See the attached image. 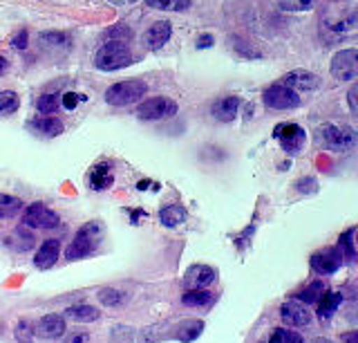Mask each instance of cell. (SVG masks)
I'll list each match as a JSON object with an SVG mask.
<instances>
[{
	"label": "cell",
	"instance_id": "obj_22",
	"mask_svg": "<svg viewBox=\"0 0 358 343\" xmlns=\"http://www.w3.org/2000/svg\"><path fill=\"white\" fill-rule=\"evenodd\" d=\"M320 298H322V301L318 305V316H320V321H327L336 312V309L341 307L343 294H338V292H324Z\"/></svg>",
	"mask_w": 358,
	"mask_h": 343
},
{
	"label": "cell",
	"instance_id": "obj_33",
	"mask_svg": "<svg viewBox=\"0 0 358 343\" xmlns=\"http://www.w3.org/2000/svg\"><path fill=\"white\" fill-rule=\"evenodd\" d=\"M18 94L11 92V90H5L0 92V117H7V115H14L18 110Z\"/></svg>",
	"mask_w": 358,
	"mask_h": 343
},
{
	"label": "cell",
	"instance_id": "obj_9",
	"mask_svg": "<svg viewBox=\"0 0 358 343\" xmlns=\"http://www.w3.org/2000/svg\"><path fill=\"white\" fill-rule=\"evenodd\" d=\"M273 137L280 141L282 150L289 153V155L300 153L302 146H305V139H307L305 130H302L300 126H296V124H280V126H275Z\"/></svg>",
	"mask_w": 358,
	"mask_h": 343
},
{
	"label": "cell",
	"instance_id": "obj_19",
	"mask_svg": "<svg viewBox=\"0 0 358 343\" xmlns=\"http://www.w3.org/2000/svg\"><path fill=\"white\" fill-rule=\"evenodd\" d=\"M159 220H162L164 227L175 229V227H179L186 220V209L182 204H168V206H164L162 211H159Z\"/></svg>",
	"mask_w": 358,
	"mask_h": 343
},
{
	"label": "cell",
	"instance_id": "obj_43",
	"mask_svg": "<svg viewBox=\"0 0 358 343\" xmlns=\"http://www.w3.org/2000/svg\"><path fill=\"white\" fill-rule=\"evenodd\" d=\"M110 3H115V5H132V3H137V0H110Z\"/></svg>",
	"mask_w": 358,
	"mask_h": 343
},
{
	"label": "cell",
	"instance_id": "obj_14",
	"mask_svg": "<svg viewBox=\"0 0 358 343\" xmlns=\"http://www.w3.org/2000/svg\"><path fill=\"white\" fill-rule=\"evenodd\" d=\"M59 251H61L59 240H45L38 247L36 256H34V265H36L38 270H50L52 265L59 260Z\"/></svg>",
	"mask_w": 358,
	"mask_h": 343
},
{
	"label": "cell",
	"instance_id": "obj_39",
	"mask_svg": "<svg viewBox=\"0 0 358 343\" xmlns=\"http://www.w3.org/2000/svg\"><path fill=\"white\" fill-rule=\"evenodd\" d=\"M63 343H90V335L87 332H72Z\"/></svg>",
	"mask_w": 358,
	"mask_h": 343
},
{
	"label": "cell",
	"instance_id": "obj_18",
	"mask_svg": "<svg viewBox=\"0 0 358 343\" xmlns=\"http://www.w3.org/2000/svg\"><path fill=\"white\" fill-rule=\"evenodd\" d=\"M29 126L36 132H41L43 137H56L65 130L63 121L56 117H38V119H34Z\"/></svg>",
	"mask_w": 358,
	"mask_h": 343
},
{
	"label": "cell",
	"instance_id": "obj_12",
	"mask_svg": "<svg viewBox=\"0 0 358 343\" xmlns=\"http://www.w3.org/2000/svg\"><path fill=\"white\" fill-rule=\"evenodd\" d=\"M280 316H282V323L287 328H307L311 323L309 309L302 303H296V301H289L280 307Z\"/></svg>",
	"mask_w": 358,
	"mask_h": 343
},
{
	"label": "cell",
	"instance_id": "obj_44",
	"mask_svg": "<svg viewBox=\"0 0 358 343\" xmlns=\"http://www.w3.org/2000/svg\"><path fill=\"white\" fill-rule=\"evenodd\" d=\"M347 343H358V335H354V332H352V335L347 337Z\"/></svg>",
	"mask_w": 358,
	"mask_h": 343
},
{
	"label": "cell",
	"instance_id": "obj_10",
	"mask_svg": "<svg viewBox=\"0 0 358 343\" xmlns=\"http://www.w3.org/2000/svg\"><path fill=\"white\" fill-rule=\"evenodd\" d=\"M341 265H343V256L338 249H322L311 256V270L320 276H329L334 272H338Z\"/></svg>",
	"mask_w": 358,
	"mask_h": 343
},
{
	"label": "cell",
	"instance_id": "obj_13",
	"mask_svg": "<svg viewBox=\"0 0 358 343\" xmlns=\"http://www.w3.org/2000/svg\"><path fill=\"white\" fill-rule=\"evenodd\" d=\"M34 335L41 339H59L65 335V318L59 314H45L36 326H34Z\"/></svg>",
	"mask_w": 358,
	"mask_h": 343
},
{
	"label": "cell",
	"instance_id": "obj_36",
	"mask_svg": "<svg viewBox=\"0 0 358 343\" xmlns=\"http://www.w3.org/2000/svg\"><path fill=\"white\" fill-rule=\"evenodd\" d=\"M316 0H278V5L285 9V12H307L313 7Z\"/></svg>",
	"mask_w": 358,
	"mask_h": 343
},
{
	"label": "cell",
	"instance_id": "obj_30",
	"mask_svg": "<svg viewBox=\"0 0 358 343\" xmlns=\"http://www.w3.org/2000/svg\"><path fill=\"white\" fill-rule=\"evenodd\" d=\"M145 3L162 12H186L190 7V0H145Z\"/></svg>",
	"mask_w": 358,
	"mask_h": 343
},
{
	"label": "cell",
	"instance_id": "obj_37",
	"mask_svg": "<svg viewBox=\"0 0 358 343\" xmlns=\"http://www.w3.org/2000/svg\"><path fill=\"white\" fill-rule=\"evenodd\" d=\"M81 102H85V94H76V92H67V94H63L61 97V104H63V108H67V110H74L78 104Z\"/></svg>",
	"mask_w": 358,
	"mask_h": 343
},
{
	"label": "cell",
	"instance_id": "obj_21",
	"mask_svg": "<svg viewBox=\"0 0 358 343\" xmlns=\"http://www.w3.org/2000/svg\"><path fill=\"white\" fill-rule=\"evenodd\" d=\"M63 316H70L72 321H76V323H92V321H96L101 314L94 305H74L70 309H65Z\"/></svg>",
	"mask_w": 358,
	"mask_h": 343
},
{
	"label": "cell",
	"instance_id": "obj_15",
	"mask_svg": "<svg viewBox=\"0 0 358 343\" xmlns=\"http://www.w3.org/2000/svg\"><path fill=\"white\" fill-rule=\"evenodd\" d=\"M318 83H320L318 76L311 74V72H305V70L289 72L282 81V85L291 88V90H316Z\"/></svg>",
	"mask_w": 358,
	"mask_h": 343
},
{
	"label": "cell",
	"instance_id": "obj_29",
	"mask_svg": "<svg viewBox=\"0 0 358 343\" xmlns=\"http://www.w3.org/2000/svg\"><path fill=\"white\" fill-rule=\"evenodd\" d=\"M324 292H327V287H324V283H322V281H313V283H309L296 298H298L300 303H316V301H320V296H322Z\"/></svg>",
	"mask_w": 358,
	"mask_h": 343
},
{
	"label": "cell",
	"instance_id": "obj_34",
	"mask_svg": "<svg viewBox=\"0 0 358 343\" xmlns=\"http://www.w3.org/2000/svg\"><path fill=\"white\" fill-rule=\"evenodd\" d=\"M61 106V97L59 94H43L36 99V108L41 110L43 115H50L56 113V108Z\"/></svg>",
	"mask_w": 358,
	"mask_h": 343
},
{
	"label": "cell",
	"instance_id": "obj_31",
	"mask_svg": "<svg viewBox=\"0 0 358 343\" xmlns=\"http://www.w3.org/2000/svg\"><path fill=\"white\" fill-rule=\"evenodd\" d=\"M266 343H305V341H302V337L298 335V332H294V330H289V328H275Z\"/></svg>",
	"mask_w": 358,
	"mask_h": 343
},
{
	"label": "cell",
	"instance_id": "obj_8",
	"mask_svg": "<svg viewBox=\"0 0 358 343\" xmlns=\"http://www.w3.org/2000/svg\"><path fill=\"white\" fill-rule=\"evenodd\" d=\"M358 74V52L354 48L341 50L331 59V76L338 81H354Z\"/></svg>",
	"mask_w": 358,
	"mask_h": 343
},
{
	"label": "cell",
	"instance_id": "obj_4",
	"mask_svg": "<svg viewBox=\"0 0 358 343\" xmlns=\"http://www.w3.org/2000/svg\"><path fill=\"white\" fill-rule=\"evenodd\" d=\"M99 236H101V227L99 223H90L85 227H81V231L74 236L72 245L65 249V258L67 260H78V258H85L90 256L96 245H99Z\"/></svg>",
	"mask_w": 358,
	"mask_h": 343
},
{
	"label": "cell",
	"instance_id": "obj_40",
	"mask_svg": "<svg viewBox=\"0 0 358 343\" xmlns=\"http://www.w3.org/2000/svg\"><path fill=\"white\" fill-rule=\"evenodd\" d=\"M213 43H215V38H213L210 34H201L199 38H197V48L199 50H206V48H210Z\"/></svg>",
	"mask_w": 358,
	"mask_h": 343
},
{
	"label": "cell",
	"instance_id": "obj_27",
	"mask_svg": "<svg viewBox=\"0 0 358 343\" xmlns=\"http://www.w3.org/2000/svg\"><path fill=\"white\" fill-rule=\"evenodd\" d=\"M34 242H36V238H34V234H29V231H25V229H18L7 238V245L16 251H27Z\"/></svg>",
	"mask_w": 358,
	"mask_h": 343
},
{
	"label": "cell",
	"instance_id": "obj_1",
	"mask_svg": "<svg viewBox=\"0 0 358 343\" xmlns=\"http://www.w3.org/2000/svg\"><path fill=\"white\" fill-rule=\"evenodd\" d=\"M132 61L130 57V48L128 43H121V41H108L103 46L99 48L96 57H94V65L99 70L103 72H115L121 70L123 65H128Z\"/></svg>",
	"mask_w": 358,
	"mask_h": 343
},
{
	"label": "cell",
	"instance_id": "obj_28",
	"mask_svg": "<svg viewBox=\"0 0 358 343\" xmlns=\"http://www.w3.org/2000/svg\"><path fill=\"white\" fill-rule=\"evenodd\" d=\"M354 234H356V229H347L345 234L338 238V249L341 251V256H343V260H347V262H352L354 258H356V245H354Z\"/></svg>",
	"mask_w": 358,
	"mask_h": 343
},
{
	"label": "cell",
	"instance_id": "obj_35",
	"mask_svg": "<svg viewBox=\"0 0 358 343\" xmlns=\"http://www.w3.org/2000/svg\"><path fill=\"white\" fill-rule=\"evenodd\" d=\"M99 301L103 305H108V307H117V305H121L123 301H126V294H121L119 290H112V287H108V290L99 292Z\"/></svg>",
	"mask_w": 358,
	"mask_h": 343
},
{
	"label": "cell",
	"instance_id": "obj_16",
	"mask_svg": "<svg viewBox=\"0 0 358 343\" xmlns=\"http://www.w3.org/2000/svg\"><path fill=\"white\" fill-rule=\"evenodd\" d=\"M171 23L168 20H157V23H152L148 27V31H145V43L152 48V50H159L164 48L168 38H171Z\"/></svg>",
	"mask_w": 358,
	"mask_h": 343
},
{
	"label": "cell",
	"instance_id": "obj_11",
	"mask_svg": "<svg viewBox=\"0 0 358 343\" xmlns=\"http://www.w3.org/2000/svg\"><path fill=\"white\" fill-rule=\"evenodd\" d=\"M217 279V272L208 267V265H193L184 274V285L188 290H206L208 285H213Z\"/></svg>",
	"mask_w": 358,
	"mask_h": 343
},
{
	"label": "cell",
	"instance_id": "obj_42",
	"mask_svg": "<svg viewBox=\"0 0 358 343\" xmlns=\"http://www.w3.org/2000/svg\"><path fill=\"white\" fill-rule=\"evenodd\" d=\"M7 68H9L7 59H5V57H0V74H3V72H7Z\"/></svg>",
	"mask_w": 358,
	"mask_h": 343
},
{
	"label": "cell",
	"instance_id": "obj_45",
	"mask_svg": "<svg viewBox=\"0 0 358 343\" xmlns=\"http://www.w3.org/2000/svg\"><path fill=\"white\" fill-rule=\"evenodd\" d=\"M313 343H329V341H327V339H316Z\"/></svg>",
	"mask_w": 358,
	"mask_h": 343
},
{
	"label": "cell",
	"instance_id": "obj_6",
	"mask_svg": "<svg viewBox=\"0 0 358 343\" xmlns=\"http://www.w3.org/2000/svg\"><path fill=\"white\" fill-rule=\"evenodd\" d=\"M61 218L59 214H54L52 209H48L43 202H34L25 209L22 214V225L29 229H54L59 227Z\"/></svg>",
	"mask_w": 358,
	"mask_h": 343
},
{
	"label": "cell",
	"instance_id": "obj_24",
	"mask_svg": "<svg viewBox=\"0 0 358 343\" xmlns=\"http://www.w3.org/2000/svg\"><path fill=\"white\" fill-rule=\"evenodd\" d=\"M201 330H204V323H201V321H186V323H182L175 330V339L184 341V343L195 341L201 335Z\"/></svg>",
	"mask_w": 358,
	"mask_h": 343
},
{
	"label": "cell",
	"instance_id": "obj_7",
	"mask_svg": "<svg viewBox=\"0 0 358 343\" xmlns=\"http://www.w3.org/2000/svg\"><path fill=\"white\" fill-rule=\"evenodd\" d=\"M264 104L266 108H273V110H294L300 106V97L296 90H291V88L282 85V83H275V85H268L264 94Z\"/></svg>",
	"mask_w": 358,
	"mask_h": 343
},
{
	"label": "cell",
	"instance_id": "obj_2",
	"mask_svg": "<svg viewBox=\"0 0 358 343\" xmlns=\"http://www.w3.org/2000/svg\"><path fill=\"white\" fill-rule=\"evenodd\" d=\"M316 144L329 150H350L356 144V132L347 126L322 124L316 128Z\"/></svg>",
	"mask_w": 358,
	"mask_h": 343
},
{
	"label": "cell",
	"instance_id": "obj_23",
	"mask_svg": "<svg viewBox=\"0 0 358 343\" xmlns=\"http://www.w3.org/2000/svg\"><path fill=\"white\" fill-rule=\"evenodd\" d=\"M72 36L65 34V31H45L41 34V46L48 48V50H65L70 48Z\"/></svg>",
	"mask_w": 358,
	"mask_h": 343
},
{
	"label": "cell",
	"instance_id": "obj_5",
	"mask_svg": "<svg viewBox=\"0 0 358 343\" xmlns=\"http://www.w3.org/2000/svg\"><path fill=\"white\" fill-rule=\"evenodd\" d=\"M177 115V104L168 97H155L137 108V117L143 121H159Z\"/></svg>",
	"mask_w": 358,
	"mask_h": 343
},
{
	"label": "cell",
	"instance_id": "obj_26",
	"mask_svg": "<svg viewBox=\"0 0 358 343\" xmlns=\"http://www.w3.org/2000/svg\"><path fill=\"white\" fill-rule=\"evenodd\" d=\"M182 303L186 307H206V305L213 303V294L206 292V290H188L182 296Z\"/></svg>",
	"mask_w": 358,
	"mask_h": 343
},
{
	"label": "cell",
	"instance_id": "obj_3",
	"mask_svg": "<svg viewBox=\"0 0 358 343\" xmlns=\"http://www.w3.org/2000/svg\"><path fill=\"white\" fill-rule=\"evenodd\" d=\"M148 92V85L137 79H128V81H119L112 88L106 90V102L110 106H130L134 102H141Z\"/></svg>",
	"mask_w": 358,
	"mask_h": 343
},
{
	"label": "cell",
	"instance_id": "obj_25",
	"mask_svg": "<svg viewBox=\"0 0 358 343\" xmlns=\"http://www.w3.org/2000/svg\"><path fill=\"white\" fill-rule=\"evenodd\" d=\"M20 209H22V200H20V197L0 193V220H7V218L18 216Z\"/></svg>",
	"mask_w": 358,
	"mask_h": 343
},
{
	"label": "cell",
	"instance_id": "obj_38",
	"mask_svg": "<svg viewBox=\"0 0 358 343\" xmlns=\"http://www.w3.org/2000/svg\"><path fill=\"white\" fill-rule=\"evenodd\" d=\"M27 31L25 29H20L18 34L14 36V41H11V48L14 50H27Z\"/></svg>",
	"mask_w": 358,
	"mask_h": 343
},
{
	"label": "cell",
	"instance_id": "obj_41",
	"mask_svg": "<svg viewBox=\"0 0 358 343\" xmlns=\"http://www.w3.org/2000/svg\"><path fill=\"white\" fill-rule=\"evenodd\" d=\"M350 108H352L354 115L358 113V108H356V88H352V90H350Z\"/></svg>",
	"mask_w": 358,
	"mask_h": 343
},
{
	"label": "cell",
	"instance_id": "obj_32",
	"mask_svg": "<svg viewBox=\"0 0 358 343\" xmlns=\"http://www.w3.org/2000/svg\"><path fill=\"white\" fill-rule=\"evenodd\" d=\"M14 339L18 343H34V339H36V335H34V323L27 318H22L16 323L14 328Z\"/></svg>",
	"mask_w": 358,
	"mask_h": 343
},
{
	"label": "cell",
	"instance_id": "obj_17",
	"mask_svg": "<svg viewBox=\"0 0 358 343\" xmlns=\"http://www.w3.org/2000/svg\"><path fill=\"white\" fill-rule=\"evenodd\" d=\"M238 110H240L238 97H224V99H220V102L213 104L210 113L220 121H233L235 117H238Z\"/></svg>",
	"mask_w": 358,
	"mask_h": 343
},
{
	"label": "cell",
	"instance_id": "obj_20",
	"mask_svg": "<svg viewBox=\"0 0 358 343\" xmlns=\"http://www.w3.org/2000/svg\"><path fill=\"white\" fill-rule=\"evenodd\" d=\"M112 182H115V178H112V171L108 164H99L90 171V186H92V189L103 191L108 186H112Z\"/></svg>",
	"mask_w": 358,
	"mask_h": 343
}]
</instances>
